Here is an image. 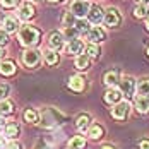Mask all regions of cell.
<instances>
[{
  "label": "cell",
  "mask_w": 149,
  "mask_h": 149,
  "mask_svg": "<svg viewBox=\"0 0 149 149\" xmlns=\"http://www.w3.org/2000/svg\"><path fill=\"white\" fill-rule=\"evenodd\" d=\"M12 111H14V104L10 103V101H7V100L0 101V117H3V115H10Z\"/></svg>",
  "instance_id": "d4e9b609"
},
{
  "label": "cell",
  "mask_w": 149,
  "mask_h": 149,
  "mask_svg": "<svg viewBox=\"0 0 149 149\" xmlns=\"http://www.w3.org/2000/svg\"><path fill=\"white\" fill-rule=\"evenodd\" d=\"M40 36H41V33L34 26H22L19 29V41L24 46H29V48L40 43Z\"/></svg>",
  "instance_id": "6da1fadb"
},
{
  "label": "cell",
  "mask_w": 149,
  "mask_h": 149,
  "mask_svg": "<svg viewBox=\"0 0 149 149\" xmlns=\"http://www.w3.org/2000/svg\"><path fill=\"white\" fill-rule=\"evenodd\" d=\"M75 67L79 69V70H84V69H88L89 67V57L84 53V55H77V58H75Z\"/></svg>",
  "instance_id": "603a6c76"
},
{
  "label": "cell",
  "mask_w": 149,
  "mask_h": 149,
  "mask_svg": "<svg viewBox=\"0 0 149 149\" xmlns=\"http://www.w3.org/2000/svg\"><path fill=\"white\" fill-rule=\"evenodd\" d=\"M2 127H3V118L0 117V130H2Z\"/></svg>",
  "instance_id": "60d3db41"
},
{
  "label": "cell",
  "mask_w": 149,
  "mask_h": 149,
  "mask_svg": "<svg viewBox=\"0 0 149 149\" xmlns=\"http://www.w3.org/2000/svg\"><path fill=\"white\" fill-rule=\"evenodd\" d=\"M139 148L141 149H149V141H142V142L139 144Z\"/></svg>",
  "instance_id": "8d00e7d4"
},
{
  "label": "cell",
  "mask_w": 149,
  "mask_h": 149,
  "mask_svg": "<svg viewBox=\"0 0 149 149\" xmlns=\"http://www.w3.org/2000/svg\"><path fill=\"white\" fill-rule=\"evenodd\" d=\"M45 62L48 63V65H55V63H58V53L53 52V50L45 52Z\"/></svg>",
  "instance_id": "4316f807"
},
{
  "label": "cell",
  "mask_w": 149,
  "mask_h": 149,
  "mask_svg": "<svg viewBox=\"0 0 149 149\" xmlns=\"http://www.w3.org/2000/svg\"><path fill=\"white\" fill-rule=\"evenodd\" d=\"M63 122V115L60 113L58 110L55 108H43L41 110V123L46 129H52V127H57Z\"/></svg>",
  "instance_id": "7a4b0ae2"
},
{
  "label": "cell",
  "mask_w": 149,
  "mask_h": 149,
  "mask_svg": "<svg viewBox=\"0 0 149 149\" xmlns=\"http://www.w3.org/2000/svg\"><path fill=\"white\" fill-rule=\"evenodd\" d=\"M137 2H139V3H144V2H148V0H137Z\"/></svg>",
  "instance_id": "ee69618b"
},
{
  "label": "cell",
  "mask_w": 149,
  "mask_h": 149,
  "mask_svg": "<svg viewBox=\"0 0 149 149\" xmlns=\"http://www.w3.org/2000/svg\"><path fill=\"white\" fill-rule=\"evenodd\" d=\"M75 22L74 15L70 14V12H63V15H62V24L65 26V28H72Z\"/></svg>",
  "instance_id": "4dcf8cb0"
},
{
  "label": "cell",
  "mask_w": 149,
  "mask_h": 149,
  "mask_svg": "<svg viewBox=\"0 0 149 149\" xmlns=\"http://www.w3.org/2000/svg\"><path fill=\"white\" fill-rule=\"evenodd\" d=\"M84 86H86V81H84V77H81V75H72L70 79H69V88L72 91H82L84 89Z\"/></svg>",
  "instance_id": "8fae6325"
},
{
  "label": "cell",
  "mask_w": 149,
  "mask_h": 149,
  "mask_svg": "<svg viewBox=\"0 0 149 149\" xmlns=\"http://www.w3.org/2000/svg\"><path fill=\"white\" fill-rule=\"evenodd\" d=\"M82 48H84V43H82L81 40H72V41L67 45V53H70V55H77V53L82 52Z\"/></svg>",
  "instance_id": "e0dca14e"
},
{
  "label": "cell",
  "mask_w": 149,
  "mask_h": 149,
  "mask_svg": "<svg viewBox=\"0 0 149 149\" xmlns=\"http://www.w3.org/2000/svg\"><path fill=\"white\" fill-rule=\"evenodd\" d=\"M103 21L106 22V26L113 28V26H118L122 17H120V12L115 9V7H108L103 12Z\"/></svg>",
  "instance_id": "5b68a950"
},
{
  "label": "cell",
  "mask_w": 149,
  "mask_h": 149,
  "mask_svg": "<svg viewBox=\"0 0 149 149\" xmlns=\"http://www.w3.org/2000/svg\"><path fill=\"white\" fill-rule=\"evenodd\" d=\"M89 2L88 0H74L70 3V14L72 15H77V17H84V15L89 12Z\"/></svg>",
  "instance_id": "277c9868"
},
{
  "label": "cell",
  "mask_w": 149,
  "mask_h": 149,
  "mask_svg": "<svg viewBox=\"0 0 149 149\" xmlns=\"http://www.w3.org/2000/svg\"><path fill=\"white\" fill-rule=\"evenodd\" d=\"M134 15L135 17H139V19H142V17H149V7L148 5H144V3L137 5V7L134 9Z\"/></svg>",
  "instance_id": "484cf974"
},
{
  "label": "cell",
  "mask_w": 149,
  "mask_h": 149,
  "mask_svg": "<svg viewBox=\"0 0 149 149\" xmlns=\"http://www.w3.org/2000/svg\"><path fill=\"white\" fill-rule=\"evenodd\" d=\"M0 2H2V5L7 7V9H12V7H15V5L19 3V0H0Z\"/></svg>",
  "instance_id": "e575fe53"
},
{
  "label": "cell",
  "mask_w": 149,
  "mask_h": 149,
  "mask_svg": "<svg viewBox=\"0 0 149 149\" xmlns=\"http://www.w3.org/2000/svg\"><path fill=\"white\" fill-rule=\"evenodd\" d=\"M5 135L10 137V139L17 137V135H19V125H17L15 122H9V123L5 125Z\"/></svg>",
  "instance_id": "7402d4cb"
},
{
  "label": "cell",
  "mask_w": 149,
  "mask_h": 149,
  "mask_svg": "<svg viewBox=\"0 0 149 149\" xmlns=\"http://www.w3.org/2000/svg\"><path fill=\"white\" fill-rule=\"evenodd\" d=\"M148 55H149V48H148Z\"/></svg>",
  "instance_id": "f6af8a7d"
},
{
  "label": "cell",
  "mask_w": 149,
  "mask_h": 149,
  "mask_svg": "<svg viewBox=\"0 0 149 149\" xmlns=\"http://www.w3.org/2000/svg\"><path fill=\"white\" fill-rule=\"evenodd\" d=\"M89 122H91V118L88 117V115H81V117L77 118V122H75L77 130H81V132L88 130V129H89Z\"/></svg>",
  "instance_id": "44dd1931"
},
{
  "label": "cell",
  "mask_w": 149,
  "mask_h": 149,
  "mask_svg": "<svg viewBox=\"0 0 149 149\" xmlns=\"http://www.w3.org/2000/svg\"><path fill=\"white\" fill-rule=\"evenodd\" d=\"M88 135H89L91 139H101V137H103V127L98 125V123L89 125V129H88Z\"/></svg>",
  "instance_id": "ffe728a7"
},
{
  "label": "cell",
  "mask_w": 149,
  "mask_h": 149,
  "mask_svg": "<svg viewBox=\"0 0 149 149\" xmlns=\"http://www.w3.org/2000/svg\"><path fill=\"white\" fill-rule=\"evenodd\" d=\"M129 111H130V104L127 101H118L111 108V115H113V118H117V120H123L129 115Z\"/></svg>",
  "instance_id": "52a82bcc"
},
{
  "label": "cell",
  "mask_w": 149,
  "mask_h": 149,
  "mask_svg": "<svg viewBox=\"0 0 149 149\" xmlns=\"http://www.w3.org/2000/svg\"><path fill=\"white\" fill-rule=\"evenodd\" d=\"M135 108L141 113H148L149 111V98H146V96H137L135 98Z\"/></svg>",
  "instance_id": "9a60e30c"
},
{
  "label": "cell",
  "mask_w": 149,
  "mask_h": 149,
  "mask_svg": "<svg viewBox=\"0 0 149 149\" xmlns=\"http://www.w3.org/2000/svg\"><path fill=\"white\" fill-rule=\"evenodd\" d=\"M7 43H9V36H7V33H5L3 29H0V48L5 46Z\"/></svg>",
  "instance_id": "836d02e7"
},
{
  "label": "cell",
  "mask_w": 149,
  "mask_h": 149,
  "mask_svg": "<svg viewBox=\"0 0 149 149\" xmlns=\"http://www.w3.org/2000/svg\"><path fill=\"white\" fill-rule=\"evenodd\" d=\"M3 55H5V52H3V50H2V48H0V60L3 58Z\"/></svg>",
  "instance_id": "f35d334b"
},
{
  "label": "cell",
  "mask_w": 149,
  "mask_h": 149,
  "mask_svg": "<svg viewBox=\"0 0 149 149\" xmlns=\"http://www.w3.org/2000/svg\"><path fill=\"white\" fill-rule=\"evenodd\" d=\"M52 3H60V2H63V0H50Z\"/></svg>",
  "instance_id": "ab89813d"
},
{
  "label": "cell",
  "mask_w": 149,
  "mask_h": 149,
  "mask_svg": "<svg viewBox=\"0 0 149 149\" xmlns=\"http://www.w3.org/2000/svg\"><path fill=\"white\" fill-rule=\"evenodd\" d=\"M48 43H50V46H52L53 52H58L60 48L63 46V36H62V33H52Z\"/></svg>",
  "instance_id": "7c38bea8"
},
{
  "label": "cell",
  "mask_w": 149,
  "mask_h": 149,
  "mask_svg": "<svg viewBox=\"0 0 149 149\" xmlns=\"http://www.w3.org/2000/svg\"><path fill=\"white\" fill-rule=\"evenodd\" d=\"M9 94V86L7 84H0V101H3Z\"/></svg>",
  "instance_id": "d6a6232c"
},
{
  "label": "cell",
  "mask_w": 149,
  "mask_h": 149,
  "mask_svg": "<svg viewBox=\"0 0 149 149\" xmlns=\"http://www.w3.org/2000/svg\"><path fill=\"white\" fill-rule=\"evenodd\" d=\"M15 72V63L10 60H3L0 62V74L3 75H12Z\"/></svg>",
  "instance_id": "2e32d148"
},
{
  "label": "cell",
  "mask_w": 149,
  "mask_h": 149,
  "mask_svg": "<svg viewBox=\"0 0 149 149\" xmlns=\"http://www.w3.org/2000/svg\"><path fill=\"white\" fill-rule=\"evenodd\" d=\"M3 149H21V146H19L17 142H9V144H5Z\"/></svg>",
  "instance_id": "d590c367"
},
{
  "label": "cell",
  "mask_w": 149,
  "mask_h": 149,
  "mask_svg": "<svg viewBox=\"0 0 149 149\" xmlns=\"http://www.w3.org/2000/svg\"><path fill=\"white\" fill-rule=\"evenodd\" d=\"M77 34H79V31L75 29V28H65V29H63V33H62V36H63V38H67L69 41L77 40Z\"/></svg>",
  "instance_id": "f1b7e54d"
},
{
  "label": "cell",
  "mask_w": 149,
  "mask_h": 149,
  "mask_svg": "<svg viewBox=\"0 0 149 149\" xmlns=\"http://www.w3.org/2000/svg\"><path fill=\"white\" fill-rule=\"evenodd\" d=\"M135 89H137V94H139V96H146V98H149V77L141 79V81L135 84Z\"/></svg>",
  "instance_id": "4fadbf2b"
},
{
  "label": "cell",
  "mask_w": 149,
  "mask_h": 149,
  "mask_svg": "<svg viewBox=\"0 0 149 149\" xmlns=\"http://www.w3.org/2000/svg\"><path fill=\"white\" fill-rule=\"evenodd\" d=\"M19 17L21 19H24V21H29L34 17V5L33 3H22L21 5V9H19Z\"/></svg>",
  "instance_id": "30bf717a"
},
{
  "label": "cell",
  "mask_w": 149,
  "mask_h": 149,
  "mask_svg": "<svg viewBox=\"0 0 149 149\" xmlns=\"http://www.w3.org/2000/svg\"><path fill=\"white\" fill-rule=\"evenodd\" d=\"M86 146V141H84V137H81V135H75L70 139V142H69V148L70 149H84Z\"/></svg>",
  "instance_id": "cb8c5ba5"
},
{
  "label": "cell",
  "mask_w": 149,
  "mask_h": 149,
  "mask_svg": "<svg viewBox=\"0 0 149 149\" xmlns=\"http://www.w3.org/2000/svg\"><path fill=\"white\" fill-rule=\"evenodd\" d=\"M40 60H41V52H38L34 48H29L22 53V63L26 67H36L40 63Z\"/></svg>",
  "instance_id": "3957f363"
},
{
  "label": "cell",
  "mask_w": 149,
  "mask_h": 149,
  "mask_svg": "<svg viewBox=\"0 0 149 149\" xmlns=\"http://www.w3.org/2000/svg\"><path fill=\"white\" fill-rule=\"evenodd\" d=\"M3 148H5V139L0 137V149H3Z\"/></svg>",
  "instance_id": "74e56055"
},
{
  "label": "cell",
  "mask_w": 149,
  "mask_h": 149,
  "mask_svg": "<svg viewBox=\"0 0 149 149\" xmlns=\"http://www.w3.org/2000/svg\"><path fill=\"white\" fill-rule=\"evenodd\" d=\"M19 29V22L15 17H5L3 19V31L5 33H15Z\"/></svg>",
  "instance_id": "5bb4252c"
},
{
  "label": "cell",
  "mask_w": 149,
  "mask_h": 149,
  "mask_svg": "<svg viewBox=\"0 0 149 149\" xmlns=\"http://www.w3.org/2000/svg\"><path fill=\"white\" fill-rule=\"evenodd\" d=\"M120 98H122V93L118 89H108L106 91V94H104V101L106 103H118Z\"/></svg>",
  "instance_id": "ac0fdd59"
},
{
  "label": "cell",
  "mask_w": 149,
  "mask_h": 149,
  "mask_svg": "<svg viewBox=\"0 0 149 149\" xmlns=\"http://www.w3.org/2000/svg\"><path fill=\"white\" fill-rule=\"evenodd\" d=\"M146 28H148V31H149V17H146Z\"/></svg>",
  "instance_id": "b9f144b4"
},
{
  "label": "cell",
  "mask_w": 149,
  "mask_h": 149,
  "mask_svg": "<svg viewBox=\"0 0 149 149\" xmlns=\"http://www.w3.org/2000/svg\"><path fill=\"white\" fill-rule=\"evenodd\" d=\"M103 149H115V148H111V146H104Z\"/></svg>",
  "instance_id": "7bdbcfd3"
},
{
  "label": "cell",
  "mask_w": 149,
  "mask_h": 149,
  "mask_svg": "<svg viewBox=\"0 0 149 149\" xmlns=\"http://www.w3.org/2000/svg\"><path fill=\"white\" fill-rule=\"evenodd\" d=\"M74 24H75V29L79 31V33H88V31L91 29L89 22H88V21H84V19H77Z\"/></svg>",
  "instance_id": "83f0119b"
},
{
  "label": "cell",
  "mask_w": 149,
  "mask_h": 149,
  "mask_svg": "<svg viewBox=\"0 0 149 149\" xmlns=\"http://www.w3.org/2000/svg\"><path fill=\"white\" fill-rule=\"evenodd\" d=\"M24 120H26L28 123H36V122H38V113L29 108V110L24 111Z\"/></svg>",
  "instance_id": "1f68e13d"
},
{
  "label": "cell",
  "mask_w": 149,
  "mask_h": 149,
  "mask_svg": "<svg viewBox=\"0 0 149 149\" xmlns=\"http://www.w3.org/2000/svg\"><path fill=\"white\" fill-rule=\"evenodd\" d=\"M86 55H88L89 58H98V57H100V46L91 43V45L86 48Z\"/></svg>",
  "instance_id": "f546056e"
},
{
  "label": "cell",
  "mask_w": 149,
  "mask_h": 149,
  "mask_svg": "<svg viewBox=\"0 0 149 149\" xmlns=\"http://www.w3.org/2000/svg\"><path fill=\"white\" fill-rule=\"evenodd\" d=\"M88 40H89L93 45H96V43H100V41H103L104 40V31L100 28V26H94V28H91L88 31Z\"/></svg>",
  "instance_id": "9c48e42d"
},
{
  "label": "cell",
  "mask_w": 149,
  "mask_h": 149,
  "mask_svg": "<svg viewBox=\"0 0 149 149\" xmlns=\"http://www.w3.org/2000/svg\"><path fill=\"white\" fill-rule=\"evenodd\" d=\"M69 149H70V148H69Z\"/></svg>",
  "instance_id": "bcb514c9"
},
{
  "label": "cell",
  "mask_w": 149,
  "mask_h": 149,
  "mask_svg": "<svg viewBox=\"0 0 149 149\" xmlns=\"http://www.w3.org/2000/svg\"><path fill=\"white\" fill-rule=\"evenodd\" d=\"M120 93L122 94H125L127 98H130V96H134V91H135V79L134 77H129V75H125L123 79H120Z\"/></svg>",
  "instance_id": "8992f818"
},
{
  "label": "cell",
  "mask_w": 149,
  "mask_h": 149,
  "mask_svg": "<svg viewBox=\"0 0 149 149\" xmlns=\"http://www.w3.org/2000/svg\"><path fill=\"white\" fill-rule=\"evenodd\" d=\"M88 19H89L91 24H94V26H100V22L103 21V10H101V7H98V5H93V7H89Z\"/></svg>",
  "instance_id": "ba28073f"
},
{
  "label": "cell",
  "mask_w": 149,
  "mask_h": 149,
  "mask_svg": "<svg viewBox=\"0 0 149 149\" xmlns=\"http://www.w3.org/2000/svg\"><path fill=\"white\" fill-rule=\"evenodd\" d=\"M118 72L117 70H108L106 74H104V84L106 86H110V88H113L115 84H118Z\"/></svg>",
  "instance_id": "d6986e66"
}]
</instances>
